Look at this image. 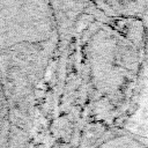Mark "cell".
<instances>
[{
    "label": "cell",
    "mask_w": 148,
    "mask_h": 148,
    "mask_svg": "<svg viewBox=\"0 0 148 148\" xmlns=\"http://www.w3.org/2000/svg\"><path fill=\"white\" fill-rule=\"evenodd\" d=\"M113 124H114V126L118 127V128H119V127H124V125H125V119H124V118H117Z\"/></svg>",
    "instance_id": "6da1fadb"
},
{
    "label": "cell",
    "mask_w": 148,
    "mask_h": 148,
    "mask_svg": "<svg viewBox=\"0 0 148 148\" xmlns=\"http://www.w3.org/2000/svg\"><path fill=\"white\" fill-rule=\"evenodd\" d=\"M1 112H2V96H1V90H0V118H1Z\"/></svg>",
    "instance_id": "7a4b0ae2"
}]
</instances>
